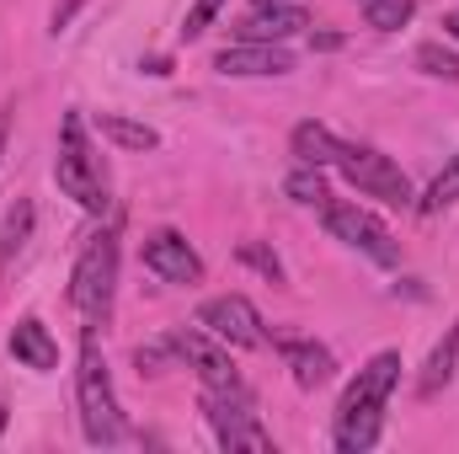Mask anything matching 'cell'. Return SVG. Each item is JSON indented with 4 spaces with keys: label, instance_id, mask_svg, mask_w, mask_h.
<instances>
[{
    "label": "cell",
    "instance_id": "obj_1",
    "mask_svg": "<svg viewBox=\"0 0 459 454\" xmlns=\"http://www.w3.org/2000/svg\"><path fill=\"white\" fill-rule=\"evenodd\" d=\"M401 380V353H374L358 380L342 390L337 401V423H332V444L342 454H363L379 444L385 433V406H390V390Z\"/></svg>",
    "mask_w": 459,
    "mask_h": 454
},
{
    "label": "cell",
    "instance_id": "obj_2",
    "mask_svg": "<svg viewBox=\"0 0 459 454\" xmlns=\"http://www.w3.org/2000/svg\"><path fill=\"white\" fill-rule=\"evenodd\" d=\"M75 401H81V428L97 450H113L128 439V423L117 412V390L108 374V358L97 347V332L81 337V363H75Z\"/></svg>",
    "mask_w": 459,
    "mask_h": 454
},
{
    "label": "cell",
    "instance_id": "obj_3",
    "mask_svg": "<svg viewBox=\"0 0 459 454\" xmlns=\"http://www.w3.org/2000/svg\"><path fill=\"white\" fill-rule=\"evenodd\" d=\"M54 182L65 198H75L86 214H102L108 209V177H102V161L86 139V118L70 113L59 118V150H54Z\"/></svg>",
    "mask_w": 459,
    "mask_h": 454
},
{
    "label": "cell",
    "instance_id": "obj_4",
    "mask_svg": "<svg viewBox=\"0 0 459 454\" xmlns=\"http://www.w3.org/2000/svg\"><path fill=\"white\" fill-rule=\"evenodd\" d=\"M113 289H117V230H97L86 240V251L75 257V273H70V305L81 310L86 332L108 327Z\"/></svg>",
    "mask_w": 459,
    "mask_h": 454
},
{
    "label": "cell",
    "instance_id": "obj_5",
    "mask_svg": "<svg viewBox=\"0 0 459 454\" xmlns=\"http://www.w3.org/2000/svg\"><path fill=\"white\" fill-rule=\"evenodd\" d=\"M337 171L347 177V188H358L363 198H379V204H390V209H411V182H406V171H401L385 150H374V144H347L342 139Z\"/></svg>",
    "mask_w": 459,
    "mask_h": 454
},
{
    "label": "cell",
    "instance_id": "obj_6",
    "mask_svg": "<svg viewBox=\"0 0 459 454\" xmlns=\"http://www.w3.org/2000/svg\"><path fill=\"white\" fill-rule=\"evenodd\" d=\"M204 417H209L220 450L273 454V433H267V428L256 423V412H251V390H204Z\"/></svg>",
    "mask_w": 459,
    "mask_h": 454
},
{
    "label": "cell",
    "instance_id": "obj_7",
    "mask_svg": "<svg viewBox=\"0 0 459 454\" xmlns=\"http://www.w3.org/2000/svg\"><path fill=\"white\" fill-rule=\"evenodd\" d=\"M321 225L332 230L342 246L363 251L368 262H379V267H395V262H401V240L385 230L379 214H368L363 204H326V209H321Z\"/></svg>",
    "mask_w": 459,
    "mask_h": 454
},
{
    "label": "cell",
    "instance_id": "obj_8",
    "mask_svg": "<svg viewBox=\"0 0 459 454\" xmlns=\"http://www.w3.org/2000/svg\"><path fill=\"white\" fill-rule=\"evenodd\" d=\"M171 347H177V358H187V363L198 369V380H204L209 390H246L240 369L230 363V347L214 337V332H204V327L171 332Z\"/></svg>",
    "mask_w": 459,
    "mask_h": 454
},
{
    "label": "cell",
    "instance_id": "obj_9",
    "mask_svg": "<svg viewBox=\"0 0 459 454\" xmlns=\"http://www.w3.org/2000/svg\"><path fill=\"white\" fill-rule=\"evenodd\" d=\"M198 327L214 332L225 347H262L267 332H262V316L246 294H220V300H204L198 305Z\"/></svg>",
    "mask_w": 459,
    "mask_h": 454
},
{
    "label": "cell",
    "instance_id": "obj_10",
    "mask_svg": "<svg viewBox=\"0 0 459 454\" xmlns=\"http://www.w3.org/2000/svg\"><path fill=\"white\" fill-rule=\"evenodd\" d=\"M144 267L160 278V284H204V257L187 246V235L182 230H155L150 240H144Z\"/></svg>",
    "mask_w": 459,
    "mask_h": 454
},
{
    "label": "cell",
    "instance_id": "obj_11",
    "mask_svg": "<svg viewBox=\"0 0 459 454\" xmlns=\"http://www.w3.org/2000/svg\"><path fill=\"white\" fill-rule=\"evenodd\" d=\"M214 70L220 75H289L294 54L283 43H246V38H235L230 48L214 54Z\"/></svg>",
    "mask_w": 459,
    "mask_h": 454
},
{
    "label": "cell",
    "instance_id": "obj_12",
    "mask_svg": "<svg viewBox=\"0 0 459 454\" xmlns=\"http://www.w3.org/2000/svg\"><path fill=\"white\" fill-rule=\"evenodd\" d=\"M278 347V358L289 363V374H294V385L299 390H321L332 374H337V358H332V347L316 337H273Z\"/></svg>",
    "mask_w": 459,
    "mask_h": 454
},
{
    "label": "cell",
    "instance_id": "obj_13",
    "mask_svg": "<svg viewBox=\"0 0 459 454\" xmlns=\"http://www.w3.org/2000/svg\"><path fill=\"white\" fill-rule=\"evenodd\" d=\"M305 27H310L305 5H256V16H246L235 27V38H246V43H289Z\"/></svg>",
    "mask_w": 459,
    "mask_h": 454
},
{
    "label": "cell",
    "instance_id": "obj_14",
    "mask_svg": "<svg viewBox=\"0 0 459 454\" xmlns=\"http://www.w3.org/2000/svg\"><path fill=\"white\" fill-rule=\"evenodd\" d=\"M11 358L27 363V369H38V374H48V369H59V342H54V332L38 316H22L11 327Z\"/></svg>",
    "mask_w": 459,
    "mask_h": 454
},
{
    "label": "cell",
    "instance_id": "obj_15",
    "mask_svg": "<svg viewBox=\"0 0 459 454\" xmlns=\"http://www.w3.org/2000/svg\"><path fill=\"white\" fill-rule=\"evenodd\" d=\"M289 144H294L299 166H321V171H326V166H337V150H342V139H337L326 123H316V118H305V123L294 128V139H289Z\"/></svg>",
    "mask_w": 459,
    "mask_h": 454
},
{
    "label": "cell",
    "instance_id": "obj_16",
    "mask_svg": "<svg viewBox=\"0 0 459 454\" xmlns=\"http://www.w3.org/2000/svg\"><path fill=\"white\" fill-rule=\"evenodd\" d=\"M455 363H459V321L449 327V337L428 353V363H422V380H417V396H428V401H433V396H438V390L455 380Z\"/></svg>",
    "mask_w": 459,
    "mask_h": 454
},
{
    "label": "cell",
    "instance_id": "obj_17",
    "mask_svg": "<svg viewBox=\"0 0 459 454\" xmlns=\"http://www.w3.org/2000/svg\"><path fill=\"white\" fill-rule=\"evenodd\" d=\"M97 128H102V139H113L117 150H155L160 144V134L150 128V123H134V118H123V113H102L97 118Z\"/></svg>",
    "mask_w": 459,
    "mask_h": 454
},
{
    "label": "cell",
    "instance_id": "obj_18",
    "mask_svg": "<svg viewBox=\"0 0 459 454\" xmlns=\"http://www.w3.org/2000/svg\"><path fill=\"white\" fill-rule=\"evenodd\" d=\"M27 235H32V198H16L0 220V262H11L27 246Z\"/></svg>",
    "mask_w": 459,
    "mask_h": 454
},
{
    "label": "cell",
    "instance_id": "obj_19",
    "mask_svg": "<svg viewBox=\"0 0 459 454\" xmlns=\"http://www.w3.org/2000/svg\"><path fill=\"white\" fill-rule=\"evenodd\" d=\"M283 193L294 198V204H305V209H326L332 204V193H326V177H321V166H299L289 182H283Z\"/></svg>",
    "mask_w": 459,
    "mask_h": 454
},
{
    "label": "cell",
    "instance_id": "obj_20",
    "mask_svg": "<svg viewBox=\"0 0 459 454\" xmlns=\"http://www.w3.org/2000/svg\"><path fill=\"white\" fill-rule=\"evenodd\" d=\"M417 70H422V75H433V81L459 86V54H455V48H444V43H422V48H417Z\"/></svg>",
    "mask_w": 459,
    "mask_h": 454
},
{
    "label": "cell",
    "instance_id": "obj_21",
    "mask_svg": "<svg viewBox=\"0 0 459 454\" xmlns=\"http://www.w3.org/2000/svg\"><path fill=\"white\" fill-rule=\"evenodd\" d=\"M363 16L379 32H395V27H406L417 16V0H363Z\"/></svg>",
    "mask_w": 459,
    "mask_h": 454
},
{
    "label": "cell",
    "instance_id": "obj_22",
    "mask_svg": "<svg viewBox=\"0 0 459 454\" xmlns=\"http://www.w3.org/2000/svg\"><path fill=\"white\" fill-rule=\"evenodd\" d=\"M455 198H459V155L444 166V171H438V177H433V188H428L422 209H428V214H438V209H449Z\"/></svg>",
    "mask_w": 459,
    "mask_h": 454
},
{
    "label": "cell",
    "instance_id": "obj_23",
    "mask_svg": "<svg viewBox=\"0 0 459 454\" xmlns=\"http://www.w3.org/2000/svg\"><path fill=\"white\" fill-rule=\"evenodd\" d=\"M235 257H240L246 267H256L267 284H283V262H278V257H273L262 240H240V246H235Z\"/></svg>",
    "mask_w": 459,
    "mask_h": 454
},
{
    "label": "cell",
    "instance_id": "obj_24",
    "mask_svg": "<svg viewBox=\"0 0 459 454\" xmlns=\"http://www.w3.org/2000/svg\"><path fill=\"white\" fill-rule=\"evenodd\" d=\"M134 363H139V374H160V369L177 363V347H171V337H155L144 347H134Z\"/></svg>",
    "mask_w": 459,
    "mask_h": 454
},
{
    "label": "cell",
    "instance_id": "obj_25",
    "mask_svg": "<svg viewBox=\"0 0 459 454\" xmlns=\"http://www.w3.org/2000/svg\"><path fill=\"white\" fill-rule=\"evenodd\" d=\"M225 11V0H193V11H187V22H182V38L193 43V38H204L209 27H214V16Z\"/></svg>",
    "mask_w": 459,
    "mask_h": 454
},
{
    "label": "cell",
    "instance_id": "obj_26",
    "mask_svg": "<svg viewBox=\"0 0 459 454\" xmlns=\"http://www.w3.org/2000/svg\"><path fill=\"white\" fill-rule=\"evenodd\" d=\"M75 5H81V0H65V5H54V32H65V27H70V16H75Z\"/></svg>",
    "mask_w": 459,
    "mask_h": 454
},
{
    "label": "cell",
    "instance_id": "obj_27",
    "mask_svg": "<svg viewBox=\"0 0 459 454\" xmlns=\"http://www.w3.org/2000/svg\"><path fill=\"white\" fill-rule=\"evenodd\" d=\"M444 32H449V38L459 43V11H449V16H444Z\"/></svg>",
    "mask_w": 459,
    "mask_h": 454
},
{
    "label": "cell",
    "instance_id": "obj_28",
    "mask_svg": "<svg viewBox=\"0 0 459 454\" xmlns=\"http://www.w3.org/2000/svg\"><path fill=\"white\" fill-rule=\"evenodd\" d=\"M5 128H11V102L0 108V150H5Z\"/></svg>",
    "mask_w": 459,
    "mask_h": 454
},
{
    "label": "cell",
    "instance_id": "obj_29",
    "mask_svg": "<svg viewBox=\"0 0 459 454\" xmlns=\"http://www.w3.org/2000/svg\"><path fill=\"white\" fill-rule=\"evenodd\" d=\"M256 5H289V0H256Z\"/></svg>",
    "mask_w": 459,
    "mask_h": 454
},
{
    "label": "cell",
    "instance_id": "obj_30",
    "mask_svg": "<svg viewBox=\"0 0 459 454\" xmlns=\"http://www.w3.org/2000/svg\"><path fill=\"white\" fill-rule=\"evenodd\" d=\"M0 433H5V406H0Z\"/></svg>",
    "mask_w": 459,
    "mask_h": 454
}]
</instances>
